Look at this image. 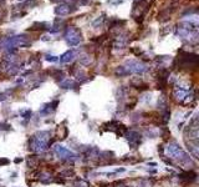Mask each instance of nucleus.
<instances>
[{
	"label": "nucleus",
	"mask_w": 199,
	"mask_h": 187,
	"mask_svg": "<svg viewBox=\"0 0 199 187\" xmlns=\"http://www.w3.org/2000/svg\"><path fill=\"white\" fill-rule=\"evenodd\" d=\"M76 186H77V187H88V183H87V182H83V181H80Z\"/></svg>",
	"instance_id": "nucleus-5"
},
{
	"label": "nucleus",
	"mask_w": 199,
	"mask_h": 187,
	"mask_svg": "<svg viewBox=\"0 0 199 187\" xmlns=\"http://www.w3.org/2000/svg\"><path fill=\"white\" fill-rule=\"evenodd\" d=\"M49 136L50 133L46 132V131H41V132H37L35 136H33L31 139V142H30V147L33 151H36V152H44L49 149Z\"/></svg>",
	"instance_id": "nucleus-1"
},
{
	"label": "nucleus",
	"mask_w": 199,
	"mask_h": 187,
	"mask_svg": "<svg viewBox=\"0 0 199 187\" xmlns=\"http://www.w3.org/2000/svg\"><path fill=\"white\" fill-rule=\"evenodd\" d=\"M6 163H9L8 160H0V165H6Z\"/></svg>",
	"instance_id": "nucleus-6"
},
{
	"label": "nucleus",
	"mask_w": 199,
	"mask_h": 187,
	"mask_svg": "<svg viewBox=\"0 0 199 187\" xmlns=\"http://www.w3.org/2000/svg\"><path fill=\"white\" fill-rule=\"evenodd\" d=\"M54 151H55V153L57 155V157L61 159V160H67V161L71 160V161H75V160L77 159V155H76V153H74L72 151L67 150V149L64 147V146H60V145H57V146L54 147Z\"/></svg>",
	"instance_id": "nucleus-3"
},
{
	"label": "nucleus",
	"mask_w": 199,
	"mask_h": 187,
	"mask_svg": "<svg viewBox=\"0 0 199 187\" xmlns=\"http://www.w3.org/2000/svg\"><path fill=\"white\" fill-rule=\"evenodd\" d=\"M167 155H168L171 159L177 160L179 163H183V165L189 163V165H192V161L189 159V156L183 151V149L181 146H178L177 143L168 145V147H167Z\"/></svg>",
	"instance_id": "nucleus-2"
},
{
	"label": "nucleus",
	"mask_w": 199,
	"mask_h": 187,
	"mask_svg": "<svg viewBox=\"0 0 199 187\" xmlns=\"http://www.w3.org/2000/svg\"><path fill=\"white\" fill-rule=\"evenodd\" d=\"M21 161H23L21 159H16V160H15V162H16V163H18V162H21Z\"/></svg>",
	"instance_id": "nucleus-7"
},
{
	"label": "nucleus",
	"mask_w": 199,
	"mask_h": 187,
	"mask_svg": "<svg viewBox=\"0 0 199 187\" xmlns=\"http://www.w3.org/2000/svg\"><path fill=\"white\" fill-rule=\"evenodd\" d=\"M127 140H128L131 143H133V142H140L141 135H140L138 132H136V131H130V132L127 133Z\"/></svg>",
	"instance_id": "nucleus-4"
}]
</instances>
